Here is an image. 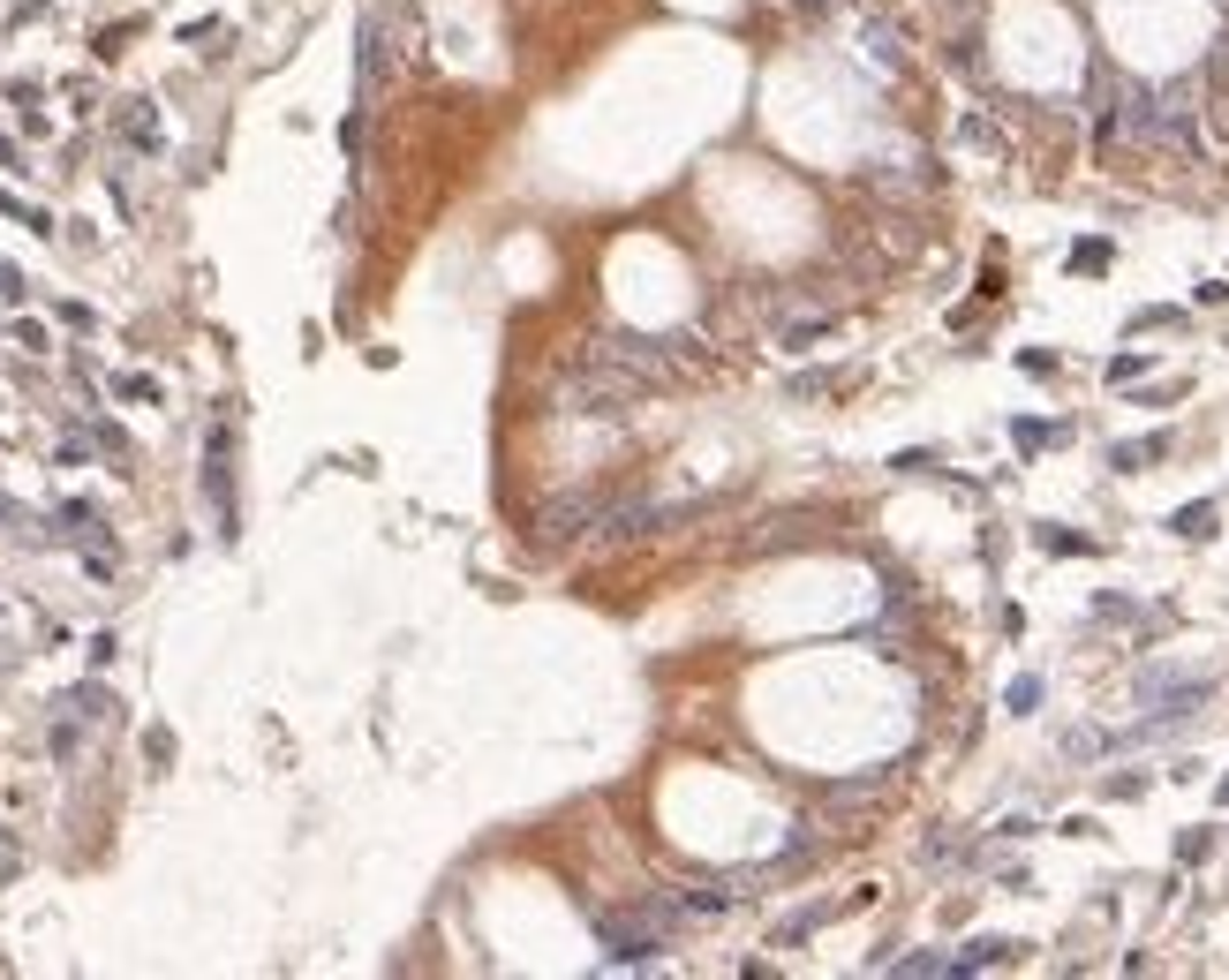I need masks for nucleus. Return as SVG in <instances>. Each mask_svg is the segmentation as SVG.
Instances as JSON below:
<instances>
[{"mask_svg":"<svg viewBox=\"0 0 1229 980\" xmlns=\"http://www.w3.org/2000/svg\"><path fill=\"white\" fill-rule=\"evenodd\" d=\"M204 498H211V521H219V544H235V430L211 422L204 437Z\"/></svg>","mask_w":1229,"mask_h":980,"instance_id":"1","label":"nucleus"},{"mask_svg":"<svg viewBox=\"0 0 1229 980\" xmlns=\"http://www.w3.org/2000/svg\"><path fill=\"white\" fill-rule=\"evenodd\" d=\"M597 935H604V958H611V966H657V950H664L657 928H619V920H597Z\"/></svg>","mask_w":1229,"mask_h":980,"instance_id":"2","label":"nucleus"},{"mask_svg":"<svg viewBox=\"0 0 1229 980\" xmlns=\"http://www.w3.org/2000/svg\"><path fill=\"white\" fill-rule=\"evenodd\" d=\"M1169 453H1177V437H1169V430H1146V437L1109 446V468H1117V475H1146V468H1155V460H1169Z\"/></svg>","mask_w":1229,"mask_h":980,"instance_id":"3","label":"nucleus"},{"mask_svg":"<svg viewBox=\"0 0 1229 980\" xmlns=\"http://www.w3.org/2000/svg\"><path fill=\"white\" fill-rule=\"evenodd\" d=\"M1026 943H1011V935H973L966 950L951 958V973H995V966H1019Z\"/></svg>","mask_w":1229,"mask_h":980,"instance_id":"4","label":"nucleus"},{"mask_svg":"<svg viewBox=\"0 0 1229 980\" xmlns=\"http://www.w3.org/2000/svg\"><path fill=\"white\" fill-rule=\"evenodd\" d=\"M1215 521H1222L1215 498H1192V506L1169 513V535H1184V544H1207V535H1215Z\"/></svg>","mask_w":1229,"mask_h":980,"instance_id":"5","label":"nucleus"},{"mask_svg":"<svg viewBox=\"0 0 1229 980\" xmlns=\"http://www.w3.org/2000/svg\"><path fill=\"white\" fill-rule=\"evenodd\" d=\"M588 521H604V506H597V498H559V506L544 513V535H581Z\"/></svg>","mask_w":1229,"mask_h":980,"instance_id":"6","label":"nucleus"},{"mask_svg":"<svg viewBox=\"0 0 1229 980\" xmlns=\"http://www.w3.org/2000/svg\"><path fill=\"white\" fill-rule=\"evenodd\" d=\"M61 717H75V724H106V717H113V694H106V686H68V694H61Z\"/></svg>","mask_w":1229,"mask_h":980,"instance_id":"7","label":"nucleus"},{"mask_svg":"<svg viewBox=\"0 0 1229 980\" xmlns=\"http://www.w3.org/2000/svg\"><path fill=\"white\" fill-rule=\"evenodd\" d=\"M724 906H732V890H717V882H686V890H679V913L686 920H717Z\"/></svg>","mask_w":1229,"mask_h":980,"instance_id":"8","label":"nucleus"},{"mask_svg":"<svg viewBox=\"0 0 1229 980\" xmlns=\"http://www.w3.org/2000/svg\"><path fill=\"white\" fill-rule=\"evenodd\" d=\"M882 973H906V980H935V973H951V958H943V950H906V958H890Z\"/></svg>","mask_w":1229,"mask_h":980,"instance_id":"9","label":"nucleus"},{"mask_svg":"<svg viewBox=\"0 0 1229 980\" xmlns=\"http://www.w3.org/2000/svg\"><path fill=\"white\" fill-rule=\"evenodd\" d=\"M1011 437H1019L1026 453H1041V446H1064L1071 422H1026V415H1019V422H1011Z\"/></svg>","mask_w":1229,"mask_h":980,"instance_id":"10","label":"nucleus"},{"mask_svg":"<svg viewBox=\"0 0 1229 980\" xmlns=\"http://www.w3.org/2000/svg\"><path fill=\"white\" fill-rule=\"evenodd\" d=\"M1041 551H1056V559H1086V551H1102L1093 535H1071V528H1041Z\"/></svg>","mask_w":1229,"mask_h":980,"instance_id":"11","label":"nucleus"},{"mask_svg":"<svg viewBox=\"0 0 1229 980\" xmlns=\"http://www.w3.org/2000/svg\"><path fill=\"white\" fill-rule=\"evenodd\" d=\"M1004 709H1011V717H1033V709H1041V679H1033V671H1026V679H1011L1004 686Z\"/></svg>","mask_w":1229,"mask_h":980,"instance_id":"12","label":"nucleus"},{"mask_svg":"<svg viewBox=\"0 0 1229 980\" xmlns=\"http://www.w3.org/2000/svg\"><path fill=\"white\" fill-rule=\"evenodd\" d=\"M0 211H8V219H23L31 235H53V211H38V204H23V197H8V189H0Z\"/></svg>","mask_w":1229,"mask_h":980,"instance_id":"13","label":"nucleus"},{"mask_svg":"<svg viewBox=\"0 0 1229 980\" xmlns=\"http://www.w3.org/2000/svg\"><path fill=\"white\" fill-rule=\"evenodd\" d=\"M121 128H129V144H137V151H159V121H151V106H144V99H137V113H129Z\"/></svg>","mask_w":1229,"mask_h":980,"instance_id":"14","label":"nucleus"},{"mask_svg":"<svg viewBox=\"0 0 1229 980\" xmlns=\"http://www.w3.org/2000/svg\"><path fill=\"white\" fill-rule=\"evenodd\" d=\"M1071 272H1109V242H1102V235L1079 242V249H1071Z\"/></svg>","mask_w":1229,"mask_h":980,"instance_id":"15","label":"nucleus"},{"mask_svg":"<svg viewBox=\"0 0 1229 980\" xmlns=\"http://www.w3.org/2000/svg\"><path fill=\"white\" fill-rule=\"evenodd\" d=\"M1207 853H1215V830H1184V837H1177V860H1184V868H1199Z\"/></svg>","mask_w":1229,"mask_h":980,"instance_id":"16","label":"nucleus"},{"mask_svg":"<svg viewBox=\"0 0 1229 980\" xmlns=\"http://www.w3.org/2000/svg\"><path fill=\"white\" fill-rule=\"evenodd\" d=\"M1146 370H1155V362H1146V355H1117V362H1109V385H1139Z\"/></svg>","mask_w":1229,"mask_h":980,"instance_id":"17","label":"nucleus"},{"mask_svg":"<svg viewBox=\"0 0 1229 980\" xmlns=\"http://www.w3.org/2000/svg\"><path fill=\"white\" fill-rule=\"evenodd\" d=\"M0 302H8V310H23V302H31V279L15 272V264H0Z\"/></svg>","mask_w":1229,"mask_h":980,"instance_id":"18","label":"nucleus"},{"mask_svg":"<svg viewBox=\"0 0 1229 980\" xmlns=\"http://www.w3.org/2000/svg\"><path fill=\"white\" fill-rule=\"evenodd\" d=\"M1139 792H1146V777H1139V770H1117V777L1102 784V800H1139Z\"/></svg>","mask_w":1229,"mask_h":980,"instance_id":"19","label":"nucleus"},{"mask_svg":"<svg viewBox=\"0 0 1229 980\" xmlns=\"http://www.w3.org/2000/svg\"><path fill=\"white\" fill-rule=\"evenodd\" d=\"M1184 310H1131V332H1169Z\"/></svg>","mask_w":1229,"mask_h":980,"instance_id":"20","label":"nucleus"},{"mask_svg":"<svg viewBox=\"0 0 1229 980\" xmlns=\"http://www.w3.org/2000/svg\"><path fill=\"white\" fill-rule=\"evenodd\" d=\"M1019 370L1026 377H1056V355L1048 348H1019Z\"/></svg>","mask_w":1229,"mask_h":980,"instance_id":"21","label":"nucleus"},{"mask_svg":"<svg viewBox=\"0 0 1229 980\" xmlns=\"http://www.w3.org/2000/svg\"><path fill=\"white\" fill-rule=\"evenodd\" d=\"M144 755L166 770V762H174V732H159V724H151V732H144Z\"/></svg>","mask_w":1229,"mask_h":980,"instance_id":"22","label":"nucleus"},{"mask_svg":"<svg viewBox=\"0 0 1229 980\" xmlns=\"http://www.w3.org/2000/svg\"><path fill=\"white\" fill-rule=\"evenodd\" d=\"M113 393H121V400H159V385H151V377H137V370L113 377Z\"/></svg>","mask_w":1229,"mask_h":980,"instance_id":"23","label":"nucleus"},{"mask_svg":"<svg viewBox=\"0 0 1229 980\" xmlns=\"http://www.w3.org/2000/svg\"><path fill=\"white\" fill-rule=\"evenodd\" d=\"M15 348L38 355V348H46V324H38V317H15Z\"/></svg>","mask_w":1229,"mask_h":980,"instance_id":"24","label":"nucleus"},{"mask_svg":"<svg viewBox=\"0 0 1229 980\" xmlns=\"http://www.w3.org/2000/svg\"><path fill=\"white\" fill-rule=\"evenodd\" d=\"M890 468H898V475H928V468H935V453H898Z\"/></svg>","mask_w":1229,"mask_h":980,"instance_id":"25","label":"nucleus"},{"mask_svg":"<svg viewBox=\"0 0 1229 980\" xmlns=\"http://www.w3.org/2000/svg\"><path fill=\"white\" fill-rule=\"evenodd\" d=\"M8 166H15V144H8V137H0V174H8Z\"/></svg>","mask_w":1229,"mask_h":980,"instance_id":"26","label":"nucleus"},{"mask_svg":"<svg viewBox=\"0 0 1229 980\" xmlns=\"http://www.w3.org/2000/svg\"><path fill=\"white\" fill-rule=\"evenodd\" d=\"M0 521H23V513H15V506H8V498H0Z\"/></svg>","mask_w":1229,"mask_h":980,"instance_id":"27","label":"nucleus"},{"mask_svg":"<svg viewBox=\"0 0 1229 980\" xmlns=\"http://www.w3.org/2000/svg\"><path fill=\"white\" fill-rule=\"evenodd\" d=\"M1215 800H1222V807H1229V777H1222V784H1215Z\"/></svg>","mask_w":1229,"mask_h":980,"instance_id":"28","label":"nucleus"}]
</instances>
